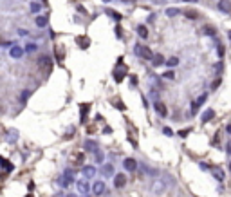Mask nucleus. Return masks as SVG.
Returning a JSON list of instances; mask_svg holds the SVG:
<instances>
[{
    "label": "nucleus",
    "instance_id": "b1692460",
    "mask_svg": "<svg viewBox=\"0 0 231 197\" xmlns=\"http://www.w3.org/2000/svg\"><path fill=\"white\" fill-rule=\"evenodd\" d=\"M175 15H179V9H177V7H170V9H166V17H175Z\"/></svg>",
    "mask_w": 231,
    "mask_h": 197
},
{
    "label": "nucleus",
    "instance_id": "f8f14e48",
    "mask_svg": "<svg viewBox=\"0 0 231 197\" xmlns=\"http://www.w3.org/2000/svg\"><path fill=\"white\" fill-rule=\"evenodd\" d=\"M85 148H87L89 152H94V154L99 150V148H97V143L94 139H87V141H85Z\"/></svg>",
    "mask_w": 231,
    "mask_h": 197
},
{
    "label": "nucleus",
    "instance_id": "3c124183",
    "mask_svg": "<svg viewBox=\"0 0 231 197\" xmlns=\"http://www.w3.org/2000/svg\"><path fill=\"white\" fill-rule=\"evenodd\" d=\"M27 197H31V195H27Z\"/></svg>",
    "mask_w": 231,
    "mask_h": 197
},
{
    "label": "nucleus",
    "instance_id": "ddd939ff",
    "mask_svg": "<svg viewBox=\"0 0 231 197\" xmlns=\"http://www.w3.org/2000/svg\"><path fill=\"white\" fill-rule=\"evenodd\" d=\"M94 176H96V168L94 166H85L83 168V177L85 179H92Z\"/></svg>",
    "mask_w": 231,
    "mask_h": 197
},
{
    "label": "nucleus",
    "instance_id": "6ab92c4d",
    "mask_svg": "<svg viewBox=\"0 0 231 197\" xmlns=\"http://www.w3.org/2000/svg\"><path fill=\"white\" fill-rule=\"evenodd\" d=\"M154 65L155 67H159V65H166V61H164V58H163L161 54H157V56L154 58Z\"/></svg>",
    "mask_w": 231,
    "mask_h": 197
},
{
    "label": "nucleus",
    "instance_id": "412c9836",
    "mask_svg": "<svg viewBox=\"0 0 231 197\" xmlns=\"http://www.w3.org/2000/svg\"><path fill=\"white\" fill-rule=\"evenodd\" d=\"M40 11H42V6L38 2H33L31 4V13H40Z\"/></svg>",
    "mask_w": 231,
    "mask_h": 197
},
{
    "label": "nucleus",
    "instance_id": "aec40b11",
    "mask_svg": "<svg viewBox=\"0 0 231 197\" xmlns=\"http://www.w3.org/2000/svg\"><path fill=\"white\" fill-rule=\"evenodd\" d=\"M16 139H18V132H16V130H9L7 141H9V143H13V141H16Z\"/></svg>",
    "mask_w": 231,
    "mask_h": 197
},
{
    "label": "nucleus",
    "instance_id": "9d476101",
    "mask_svg": "<svg viewBox=\"0 0 231 197\" xmlns=\"http://www.w3.org/2000/svg\"><path fill=\"white\" fill-rule=\"evenodd\" d=\"M92 192H94V195H101V194H105V183H103V181H97V183H94V186H92Z\"/></svg>",
    "mask_w": 231,
    "mask_h": 197
},
{
    "label": "nucleus",
    "instance_id": "4be33fe9",
    "mask_svg": "<svg viewBox=\"0 0 231 197\" xmlns=\"http://www.w3.org/2000/svg\"><path fill=\"white\" fill-rule=\"evenodd\" d=\"M36 25H38V27H45V25H47V18H45V17H38V18H36Z\"/></svg>",
    "mask_w": 231,
    "mask_h": 197
},
{
    "label": "nucleus",
    "instance_id": "a878e982",
    "mask_svg": "<svg viewBox=\"0 0 231 197\" xmlns=\"http://www.w3.org/2000/svg\"><path fill=\"white\" fill-rule=\"evenodd\" d=\"M38 47H36V43H27L25 45V53H35Z\"/></svg>",
    "mask_w": 231,
    "mask_h": 197
},
{
    "label": "nucleus",
    "instance_id": "49530a36",
    "mask_svg": "<svg viewBox=\"0 0 231 197\" xmlns=\"http://www.w3.org/2000/svg\"><path fill=\"white\" fill-rule=\"evenodd\" d=\"M123 2H134V0H123Z\"/></svg>",
    "mask_w": 231,
    "mask_h": 197
},
{
    "label": "nucleus",
    "instance_id": "473e14b6",
    "mask_svg": "<svg viewBox=\"0 0 231 197\" xmlns=\"http://www.w3.org/2000/svg\"><path fill=\"white\" fill-rule=\"evenodd\" d=\"M29 94H31V91H22V96H20V99H22V101H25V99L29 98Z\"/></svg>",
    "mask_w": 231,
    "mask_h": 197
},
{
    "label": "nucleus",
    "instance_id": "5701e85b",
    "mask_svg": "<svg viewBox=\"0 0 231 197\" xmlns=\"http://www.w3.org/2000/svg\"><path fill=\"white\" fill-rule=\"evenodd\" d=\"M177 63H179V58H175V56H172V58L166 60V65H168V67H175Z\"/></svg>",
    "mask_w": 231,
    "mask_h": 197
},
{
    "label": "nucleus",
    "instance_id": "0eeeda50",
    "mask_svg": "<svg viewBox=\"0 0 231 197\" xmlns=\"http://www.w3.org/2000/svg\"><path fill=\"white\" fill-rule=\"evenodd\" d=\"M101 174H103V177H112L114 176V166L110 163H105L101 166Z\"/></svg>",
    "mask_w": 231,
    "mask_h": 197
},
{
    "label": "nucleus",
    "instance_id": "39448f33",
    "mask_svg": "<svg viewBox=\"0 0 231 197\" xmlns=\"http://www.w3.org/2000/svg\"><path fill=\"white\" fill-rule=\"evenodd\" d=\"M217 7H218V11H222V13H231V0H218Z\"/></svg>",
    "mask_w": 231,
    "mask_h": 197
},
{
    "label": "nucleus",
    "instance_id": "c85d7f7f",
    "mask_svg": "<svg viewBox=\"0 0 231 197\" xmlns=\"http://www.w3.org/2000/svg\"><path fill=\"white\" fill-rule=\"evenodd\" d=\"M4 170H6V172H11V170H13V165H11L7 159H4Z\"/></svg>",
    "mask_w": 231,
    "mask_h": 197
},
{
    "label": "nucleus",
    "instance_id": "7c9ffc66",
    "mask_svg": "<svg viewBox=\"0 0 231 197\" xmlns=\"http://www.w3.org/2000/svg\"><path fill=\"white\" fill-rule=\"evenodd\" d=\"M163 78L173 80V78H175V74H173V71H166V72H164V74H163Z\"/></svg>",
    "mask_w": 231,
    "mask_h": 197
},
{
    "label": "nucleus",
    "instance_id": "9b49d317",
    "mask_svg": "<svg viewBox=\"0 0 231 197\" xmlns=\"http://www.w3.org/2000/svg\"><path fill=\"white\" fill-rule=\"evenodd\" d=\"M125 184H127V177H125L123 174H117L116 179H114V186L116 188H123Z\"/></svg>",
    "mask_w": 231,
    "mask_h": 197
},
{
    "label": "nucleus",
    "instance_id": "7ed1b4c3",
    "mask_svg": "<svg viewBox=\"0 0 231 197\" xmlns=\"http://www.w3.org/2000/svg\"><path fill=\"white\" fill-rule=\"evenodd\" d=\"M71 163H72V165H83V163H85V152H83V150L74 152V154L71 156Z\"/></svg>",
    "mask_w": 231,
    "mask_h": 197
},
{
    "label": "nucleus",
    "instance_id": "423d86ee",
    "mask_svg": "<svg viewBox=\"0 0 231 197\" xmlns=\"http://www.w3.org/2000/svg\"><path fill=\"white\" fill-rule=\"evenodd\" d=\"M123 166H125V170H128V172H134L135 168H137V161L132 158H127L123 161Z\"/></svg>",
    "mask_w": 231,
    "mask_h": 197
},
{
    "label": "nucleus",
    "instance_id": "4468645a",
    "mask_svg": "<svg viewBox=\"0 0 231 197\" xmlns=\"http://www.w3.org/2000/svg\"><path fill=\"white\" fill-rule=\"evenodd\" d=\"M213 118H215V110H213V109H208V110L202 114L200 119H202V123H208V121H211Z\"/></svg>",
    "mask_w": 231,
    "mask_h": 197
},
{
    "label": "nucleus",
    "instance_id": "f257e3e1",
    "mask_svg": "<svg viewBox=\"0 0 231 197\" xmlns=\"http://www.w3.org/2000/svg\"><path fill=\"white\" fill-rule=\"evenodd\" d=\"M164 190H166V183H164L163 179H155L154 184H152V194L159 195V194H163Z\"/></svg>",
    "mask_w": 231,
    "mask_h": 197
},
{
    "label": "nucleus",
    "instance_id": "a211bd4d",
    "mask_svg": "<svg viewBox=\"0 0 231 197\" xmlns=\"http://www.w3.org/2000/svg\"><path fill=\"white\" fill-rule=\"evenodd\" d=\"M213 176L217 177V181H224V172H222V168H215V170H213Z\"/></svg>",
    "mask_w": 231,
    "mask_h": 197
},
{
    "label": "nucleus",
    "instance_id": "8fccbe9b",
    "mask_svg": "<svg viewBox=\"0 0 231 197\" xmlns=\"http://www.w3.org/2000/svg\"><path fill=\"white\" fill-rule=\"evenodd\" d=\"M229 170H231V163H229Z\"/></svg>",
    "mask_w": 231,
    "mask_h": 197
},
{
    "label": "nucleus",
    "instance_id": "4c0bfd02",
    "mask_svg": "<svg viewBox=\"0 0 231 197\" xmlns=\"http://www.w3.org/2000/svg\"><path fill=\"white\" fill-rule=\"evenodd\" d=\"M18 35H20V36H27V35H29V33H27V31H25V29H18Z\"/></svg>",
    "mask_w": 231,
    "mask_h": 197
},
{
    "label": "nucleus",
    "instance_id": "de8ad7c7",
    "mask_svg": "<svg viewBox=\"0 0 231 197\" xmlns=\"http://www.w3.org/2000/svg\"><path fill=\"white\" fill-rule=\"evenodd\" d=\"M103 2H110V0H103Z\"/></svg>",
    "mask_w": 231,
    "mask_h": 197
},
{
    "label": "nucleus",
    "instance_id": "f3484780",
    "mask_svg": "<svg viewBox=\"0 0 231 197\" xmlns=\"http://www.w3.org/2000/svg\"><path fill=\"white\" fill-rule=\"evenodd\" d=\"M154 107H155V110H157L161 116H166V109H164V105H163V103H159V101H157Z\"/></svg>",
    "mask_w": 231,
    "mask_h": 197
},
{
    "label": "nucleus",
    "instance_id": "e433bc0d",
    "mask_svg": "<svg viewBox=\"0 0 231 197\" xmlns=\"http://www.w3.org/2000/svg\"><path fill=\"white\" fill-rule=\"evenodd\" d=\"M108 15H112V17H114L116 20H121V15H119V13H114V11H108Z\"/></svg>",
    "mask_w": 231,
    "mask_h": 197
},
{
    "label": "nucleus",
    "instance_id": "dca6fc26",
    "mask_svg": "<svg viewBox=\"0 0 231 197\" xmlns=\"http://www.w3.org/2000/svg\"><path fill=\"white\" fill-rule=\"evenodd\" d=\"M137 35H139L141 38H146V36H148V29H146L145 25H139V27H137Z\"/></svg>",
    "mask_w": 231,
    "mask_h": 197
},
{
    "label": "nucleus",
    "instance_id": "c756f323",
    "mask_svg": "<svg viewBox=\"0 0 231 197\" xmlns=\"http://www.w3.org/2000/svg\"><path fill=\"white\" fill-rule=\"evenodd\" d=\"M49 63H51V58L49 56H42L40 58V65H49Z\"/></svg>",
    "mask_w": 231,
    "mask_h": 197
},
{
    "label": "nucleus",
    "instance_id": "2eb2a0df",
    "mask_svg": "<svg viewBox=\"0 0 231 197\" xmlns=\"http://www.w3.org/2000/svg\"><path fill=\"white\" fill-rule=\"evenodd\" d=\"M76 42H78V45H79L81 49H87V47H89V43H90L89 38H85V36H78Z\"/></svg>",
    "mask_w": 231,
    "mask_h": 197
},
{
    "label": "nucleus",
    "instance_id": "58836bf2",
    "mask_svg": "<svg viewBox=\"0 0 231 197\" xmlns=\"http://www.w3.org/2000/svg\"><path fill=\"white\" fill-rule=\"evenodd\" d=\"M188 132H190V130H181V132H179V136H181V138H186V134H188Z\"/></svg>",
    "mask_w": 231,
    "mask_h": 197
},
{
    "label": "nucleus",
    "instance_id": "ea45409f",
    "mask_svg": "<svg viewBox=\"0 0 231 197\" xmlns=\"http://www.w3.org/2000/svg\"><path fill=\"white\" fill-rule=\"evenodd\" d=\"M226 148H228V154H229V156H231V141H229V143H228V147H226Z\"/></svg>",
    "mask_w": 231,
    "mask_h": 197
},
{
    "label": "nucleus",
    "instance_id": "c03bdc74",
    "mask_svg": "<svg viewBox=\"0 0 231 197\" xmlns=\"http://www.w3.org/2000/svg\"><path fill=\"white\" fill-rule=\"evenodd\" d=\"M228 36H229V42H231V31H229V33H228Z\"/></svg>",
    "mask_w": 231,
    "mask_h": 197
},
{
    "label": "nucleus",
    "instance_id": "f704fd0d",
    "mask_svg": "<svg viewBox=\"0 0 231 197\" xmlns=\"http://www.w3.org/2000/svg\"><path fill=\"white\" fill-rule=\"evenodd\" d=\"M202 31H204V33H208V36H213V35H215V31H213L211 27H204Z\"/></svg>",
    "mask_w": 231,
    "mask_h": 197
},
{
    "label": "nucleus",
    "instance_id": "20e7f679",
    "mask_svg": "<svg viewBox=\"0 0 231 197\" xmlns=\"http://www.w3.org/2000/svg\"><path fill=\"white\" fill-rule=\"evenodd\" d=\"M76 186H78V192H79V194H83V195L89 194V188H90V186H89V181H87V179H78Z\"/></svg>",
    "mask_w": 231,
    "mask_h": 197
},
{
    "label": "nucleus",
    "instance_id": "6e6552de",
    "mask_svg": "<svg viewBox=\"0 0 231 197\" xmlns=\"http://www.w3.org/2000/svg\"><path fill=\"white\" fill-rule=\"evenodd\" d=\"M24 51H25V49H22V47H18V45H13V47L9 49V54H11V58L18 60V58H22Z\"/></svg>",
    "mask_w": 231,
    "mask_h": 197
},
{
    "label": "nucleus",
    "instance_id": "c9c22d12",
    "mask_svg": "<svg viewBox=\"0 0 231 197\" xmlns=\"http://www.w3.org/2000/svg\"><path fill=\"white\" fill-rule=\"evenodd\" d=\"M163 132H164V134H166V136H173L172 128H168V127H164V128H163Z\"/></svg>",
    "mask_w": 231,
    "mask_h": 197
},
{
    "label": "nucleus",
    "instance_id": "cd10ccee",
    "mask_svg": "<svg viewBox=\"0 0 231 197\" xmlns=\"http://www.w3.org/2000/svg\"><path fill=\"white\" fill-rule=\"evenodd\" d=\"M63 176L69 179V183H72V179H74V174H72V170H65V172H63Z\"/></svg>",
    "mask_w": 231,
    "mask_h": 197
},
{
    "label": "nucleus",
    "instance_id": "393cba45",
    "mask_svg": "<svg viewBox=\"0 0 231 197\" xmlns=\"http://www.w3.org/2000/svg\"><path fill=\"white\" fill-rule=\"evenodd\" d=\"M58 183H60V184H61V186H63V188H65V186H69V184H71V183H69V179L65 177V176H61V177H58Z\"/></svg>",
    "mask_w": 231,
    "mask_h": 197
},
{
    "label": "nucleus",
    "instance_id": "a19ab883",
    "mask_svg": "<svg viewBox=\"0 0 231 197\" xmlns=\"http://www.w3.org/2000/svg\"><path fill=\"white\" fill-rule=\"evenodd\" d=\"M182 2H192V4H195V2H199V0H182Z\"/></svg>",
    "mask_w": 231,
    "mask_h": 197
},
{
    "label": "nucleus",
    "instance_id": "1a4fd4ad",
    "mask_svg": "<svg viewBox=\"0 0 231 197\" xmlns=\"http://www.w3.org/2000/svg\"><path fill=\"white\" fill-rule=\"evenodd\" d=\"M125 67H123V63H121V60H119V63H117V71H114V78L116 81H121L123 80V76H125Z\"/></svg>",
    "mask_w": 231,
    "mask_h": 197
},
{
    "label": "nucleus",
    "instance_id": "09e8293b",
    "mask_svg": "<svg viewBox=\"0 0 231 197\" xmlns=\"http://www.w3.org/2000/svg\"><path fill=\"white\" fill-rule=\"evenodd\" d=\"M69 197H76V195H69Z\"/></svg>",
    "mask_w": 231,
    "mask_h": 197
},
{
    "label": "nucleus",
    "instance_id": "f03ea898",
    "mask_svg": "<svg viewBox=\"0 0 231 197\" xmlns=\"http://www.w3.org/2000/svg\"><path fill=\"white\" fill-rule=\"evenodd\" d=\"M135 53L139 54V56H143V58H146V60H154V53L148 49V47H141V45H135Z\"/></svg>",
    "mask_w": 231,
    "mask_h": 197
},
{
    "label": "nucleus",
    "instance_id": "bb28decb",
    "mask_svg": "<svg viewBox=\"0 0 231 197\" xmlns=\"http://www.w3.org/2000/svg\"><path fill=\"white\" fill-rule=\"evenodd\" d=\"M85 112H89V105H81V123H85Z\"/></svg>",
    "mask_w": 231,
    "mask_h": 197
},
{
    "label": "nucleus",
    "instance_id": "72a5a7b5",
    "mask_svg": "<svg viewBox=\"0 0 231 197\" xmlns=\"http://www.w3.org/2000/svg\"><path fill=\"white\" fill-rule=\"evenodd\" d=\"M103 158H105V156H103V152H99V150H97V152H96V161H97V163H101Z\"/></svg>",
    "mask_w": 231,
    "mask_h": 197
},
{
    "label": "nucleus",
    "instance_id": "37998d69",
    "mask_svg": "<svg viewBox=\"0 0 231 197\" xmlns=\"http://www.w3.org/2000/svg\"><path fill=\"white\" fill-rule=\"evenodd\" d=\"M155 2H159V4H163V2H166V0H155Z\"/></svg>",
    "mask_w": 231,
    "mask_h": 197
},
{
    "label": "nucleus",
    "instance_id": "79ce46f5",
    "mask_svg": "<svg viewBox=\"0 0 231 197\" xmlns=\"http://www.w3.org/2000/svg\"><path fill=\"white\" fill-rule=\"evenodd\" d=\"M226 130H228V132L231 134V125H228V127H226Z\"/></svg>",
    "mask_w": 231,
    "mask_h": 197
},
{
    "label": "nucleus",
    "instance_id": "a18cd8bd",
    "mask_svg": "<svg viewBox=\"0 0 231 197\" xmlns=\"http://www.w3.org/2000/svg\"><path fill=\"white\" fill-rule=\"evenodd\" d=\"M54 197H63V195H61V194H58V195H54Z\"/></svg>",
    "mask_w": 231,
    "mask_h": 197
},
{
    "label": "nucleus",
    "instance_id": "2f4dec72",
    "mask_svg": "<svg viewBox=\"0 0 231 197\" xmlns=\"http://www.w3.org/2000/svg\"><path fill=\"white\" fill-rule=\"evenodd\" d=\"M186 17H188V18H199V13H197V11H188Z\"/></svg>",
    "mask_w": 231,
    "mask_h": 197
}]
</instances>
